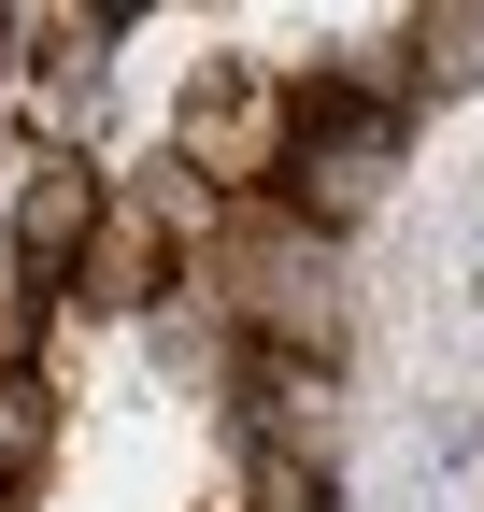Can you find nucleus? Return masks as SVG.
<instances>
[{
  "mask_svg": "<svg viewBox=\"0 0 484 512\" xmlns=\"http://www.w3.org/2000/svg\"><path fill=\"white\" fill-rule=\"evenodd\" d=\"M100 214H114V185L86 171V157H29V185H15V285H72L86 271V242H100Z\"/></svg>",
  "mask_w": 484,
  "mask_h": 512,
  "instance_id": "obj_3",
  "label": "nucleus"
},
{
  "mask_svg": "<svg viewBox=\"0 0 484 512\" xmlns=\"http://www.w3.org/2000/svg\"><path fill=\"white\" fill-rule=\"evenodd\" d=\"M214 185H114V214H100V242H86V271H72V299L86 313H143L157 285H171V256H186V228L214 242Z\"/></svg>",
  "mask_w": 484,
  "mask_h": 512,
  "instance_id": "obj_2",
  "label": "nucleus"
},
{
  "mask_svg": "<svg viewBox=\"0 0 484 512\" xmlns=\"http://www.w3.org/2000/svg\"><path fill=\"white\" fill-rule=\"evenodd\" d=\"M171 143H186V171L214 185V200H228V185H285V157H299V86L214 57V72L186 86V114H171Z\"/></svg>",
  "mask_w": 484,
  "mask_h": 512,
  "instance_id": "obj_1",
  "label": "nucleus"
},
{
  "mask_svg": "<svg viewBox=\"0 0 484 512\" xmlns=\"http://www.w3.org/2000/svg\"><path fill=\"white\" fill-rule=\"evenodd\" d=\"M242 413H257V441H299V456H314L328 356H314V342H242Z\"/></svg>",
  "mask_w": 484,
  "mask_h": 512,
  "instance_id": "obj_4",
  "label": "nucleus"
},
{
  "mask_svg": "<svg viewBox=\"0 0 484 512\" xmlns=\"http://www.w3.org/2000/svg\"><path fill=\"white\" fill-rule=\"evenodd\" d=\"M43 456H57V384L43 370H0V498H15Z\"/></svg>",
  "mask_w": 484,
  "mask_h": 512,
  "instance_id": "obj_5",
  "label": "nucleus"
},
{
  "mask_svg": "<svg viewBox=\"0 0 484 512\" xmlns=\"http://www.w3.org/2000/svg\"><path fill=\"white\" fill-rule=\"evenodd\" d=\"M413 43H428V72H456V86L484 72V15H470V0H442V15L413 29Z\"/></svg>",
  "mask_w": 484,
  "mask_h": 512,
  "instance_id": "obj_7",
  "label": "nucleus"
},
{
  "mask_svg": "<svg viewBox=\"0 0 484 512\" xmlns=\"http://www.w3.org/2000/svg\"><path fill=\"white\" fill-rule=\"evenodd\" d=\"M0 43H15V15H0Z\"/></svg>",
  "mask_w": 484,
  "mask_h": 512,
  "instance_id": "obj_8",
  "label": "nucleus"
},
{
  "mask_svg": "<svg viewBox=\"0 0 484 512\" xmlns=\"http://www.w3.org/2000/svg\"><path fill=\"white\" fill-rule=\"evenodd\" d=\"M242 512H328V456H299V441H242Z\"/></svg>",
  "mask_w": 484,
  "mask_h": 512,
  "instance_id": "obj_6",
  "label": "nucleus"
}]
</instances>
